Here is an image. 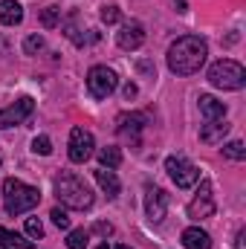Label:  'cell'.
<instances>
[{
  "instance_id": "14",
  "label": "cell",
  "mask_w": 246,
  "mask_h": 249,
  "mask_svg": "<svg viewBox=\"0 0 246 249\" xmlns=\"http://www.w3.org/2000/svg\"><path fill=\"white\" fill-rule=\"evenodd\" d=\"M23 20V6L18 0H0V23L3 26H18Z\"/></svg>"
},
{
  "instance_id": "1",
  "label": "cell",
  "mask_w": 246,
  "mask_h": 249,
  "mask_svg": "<svg viewBox=\"0 0 246 249\" xmlns=\"http://www.w3.org/2000/svg\"><path fill=\"white\" fill-rule=\"evenodd\" d=\"M209 47L200 35H183L168 47V70L174 75H194L206 64Z\"/></svg>"
},
{
  "instance_id": "33",
  "label": "cell",
  "mask_w": 246,
  "mask_h": 249,
  "mask_svg": "<svg viewBox=\"0 0 246 249\" xmlns=\"http://www.w3.org/2000/svg\"><path fill=\"white\" fill-rule=\"evenodd\" d=\"M116 249H130V247H116Z\"/></svg>"
},
{
  "instance_id": "27",
  "label": "cell",
  "mask_w": 246,
  "mask_h": 249,
  "mask_svg": "<svg viewBox=\"0 0 246 249\" xmlns=\"http://www.w3.org/2000/svg\"><path fill=\"white\" fill-rule=\"evenodd\" d=\"M119 18H122V12H119V6H105V9H102V20H105L107 26H113V23H119Z\"/></svg>"
},
{
  "instance_id": "23",
  "label": "cell",
  "mask_w": 246,
  "mask_h": 249,
  "mask_svg": "<svg viewBox=\"0 0 246 249\" xmlns=\"http://www.w3.org/2000/svg\"><path fill=\"white\" fill-rule=\"evenodd\" d=\"M223 154H226L229 160H238V162H241V160H246V148H244V142H241V139L226 142V145H223Z\"/></svg>"
},
{
  "instance_id": "19",
  "label": "cell",
  "mask_w": 246,
  "mask_h": 249,
  "mask_svg": "<svg viewBox=\"0 0 246 249\" xmlns=\"http://www.w3.org/2000/svg\"><path fill=\"white\" fill-rule=\"evenodd\" d=\"M99 162H102V168H119V162H122V151L113 148V145H107V148L99 151Z\"/></svg>"
},
{
  "instance_id": "12",
  "label": "cell",
  "mask_w": 246,
  "mask_h": 249,
  "mask_svg": "<svg viewBox=\"0 0 246 249\" xmlns=\"http://www.w3.org/2000/svg\"><path fill=\"white\" fill-rule=\"evenodd\" d=\"M145 124H148V116H145V113H122V116L116 119V130H119L122 136L136 139Z\"/></svg>"
},
{
  "instance_id": "11",
  "label": "cell",
  "mask_w": 246,
  "mask_h": 249,
  "mask_svg": "<svg viewBox=\"0 0 246 249\" xmlns=\"http://www.w3.org/2000/svg\"><path fill=\"white\" fill-rule=\"evenodd\" d=\"M145 212H148V217L154 220V223H159L162 217H165V212H168V194L162 191V188H148V194H145Z\"/></svg>"
},
{
  "instance_id": "18",
  "label": "cell",
  "mask_w": 246,
  "mask_h": 249,
  "mask_svg": "<svg viewBox=\"0 0 246 249\" xmlns=\"http://www.w3.org/2000/svg\"><path fill=\"white\" fill-rule=\"evenodd\" d=\"M0 247L3 249H32V241L26 235H18V232H9L0 226Z\"/></svg>"
},
{
  "instance_id": "5",
  "label": "cell",
  "mask_w": 246,
  "mask_h": 249,
  "mask_svg": "<svg viewBox=\"0 0 246 249\" xmlns=\"http://www.w3.org/2000/svg\"><path fill=\"white\" fill-rule=\"evenodd\" d=\"M165 171L177 183V188H191L200 183V168L194 162H188L185 157H168L165 160Z\"/></svg>"
},
{
  "instance_id": "10",
  "label": "cell",
  "mask_w": 246,
  "mask_h": 249,
  "mask_svg": "<svg viewBox=\"0 0 246 249\" xmlns=\"http://www.w3.org/2000/svg\"><path fill=\"white\" fill-rule=\"evenodd\" d=\"M116 44L122 47L124 53H133V50H139V47L145 44V26H142L139 20H127L122 29L116 32Z\"/></svg>"
},
{
  "instance_id": "32",
  "label": "cell",
  "mask_w": 246,
  "mask_h": 249,
  "mask_svg": "<svg viewBox=\"0 0 246 249\" xmlns=\"http://www.w3.org/2000/svg\"><path fill=\"white\" fill-rule=\"evenodd\" d=\"M96 249H107V244H102V247H96Z\"/></svg>"
},
{
  "instance_id": "17",
  "label": "cell",
  "mask_w": 246,
  "mask_h": 249,
  "mask_svg": "<svg viewBox=\"0 0 246 249\" xmlns=\"http://www.w3.org/2000/svg\"><path fill=\"white\" fill-rule=\"evenodd\" d=\"M200 113L206 116V122L226 119V105H223V102H217L214 96H200Z\"/></svg>"
},
{
  "instance_id": "6",
  "label": "cell",
  "mask_w": 246,
  "mask_h": 249,
  "mask_svg": "<svg viewBox=\"0 0 246 249\" xmlns=\"http://www.w3.org/2000/svg\"><path fill=\"white\" fill-rule=\"evenodd\" d=\"M116 84H119V78H116V72L110 67H102L99 64V67H93L87 72V90H90L93 99H107L116 90Z\"/></svg>"
},
{
  "instance_id": "22",
  "label": "cell",
  "mask_w": 246,
  "mask_h": 249,
  "mask_svg": "<svg viewBox=\"0 0 246 249\" xmlns=\"http://www.w3.org/2000/svg\"><path fill=\"white\" fill-rule=\"evenodd\" d=\"M58 20H61V9H58V6H47V9L41 12V26H44V29L58 26Z\"/></svg>"
},
{
  "instance_id": "28",
  "label": "cell",
  "mask_w": 246,
  "mask_h": 249,
  "mask_svg": "<svg viewBox=\"0 0 246 249\" xmlns=\"http://www.w3.org/2000/svg\"><path fill=\"white\" fill-rule=\"evenodd\" d=\"M50 217H53V223H55L58 229H70V217H67V212H64V209H53V212H50Z\"/></svg>"
},
{
  "instance_id": "15",
  "label": "cell",
  "mask_w": 246,
  "mask_h": 249,
  "mask_svg": "<svg viewBox=\"0 0 246 249\" xmlns=\"http://www.w3.org/2000/svg\"><path fill=\"white\" fill-rule=\"evenodd\" d=\"M93 177H96V183L102 186V191H105L110 200H113V197H119V188H122V186H119V177H116L110 168H96V171H93Z\"/></svg>"
},
{
  "instance_id": "30",
  "label": "cell",
  "mask_w": 246,
  "mask_h": 249,
  "mask_svg": "<svg viewBox=\"0 0 246 249\" xmlns=\"http://www.w3.org/2000/svg\"><path fill=\"white\" fill-rule=\"evenodd\" d=\"M235 249H246V232H238V241H235Z\"/></svg>"
},
{
  "instance_id": "26",
  "label": "cell",
  "mask_w": 246,
  "mask_h": 249,
  "mask_svg": "<svg viewBox=\"0 0 246 249\" xmlns=\"http://www.w3.org/2000/svg\"><path fill=\"white\" fill-rule=\"evenodd\" d=\"M26 235H29L32 241L44 238V223H41L38 217H26Z\"/></svg>"
},
{
  "instance_id": "24",
  "label": "cell",
  "mask_w": 246,
  "mask_h": 249,
  "mask_svg": "<svg viewBox=\"0 0 246 249\" xmlns=\"http://www.w3.org/2000/svg\"><path fill=\"white\" fill-rule=\"evenodd\" d=\"M44 50V38L41 35H29L26 41H23V53L26 55H35V53H41Z\"/></svg>"
},
{
  "instance_id": "2",
  "label": "cell",
  "mask_w": 246,
  "mask_h": 249,
  "mask_svg": "<svg viewBox=\"0 0 246 249\" xmlns=\"http://www.w3.org/2000/svg\"><path fill=\"white\" fill-rule=\"evenodd\" d=\"M55 197L61 200L67 209H75V212H84V209H90L93 206V191L90 186L81 180V177H75V174H70V171H61L58 177H55Z\"/></svg>"
},
{
  "instance_id": "21",
  "label": "cell",
  "mask_w": 246,
  "mask_h": 249,
  "mask_svg": "<svg viewBox=\"0 0 246 249\" xmlns=\"http://www.w3.org/2000/svg\"><path fill=\"white\" fill-rule=\"evenodd\" d=\"M87 241H90L87 229H72L67 235V249H87Z\"/></svg>"
},
{
  "instance_id": "25",
  "label": "cell",
  "mask_w": 246,
  "mask_h": 249,
  "mask_svg": "<svg viewBox=\"0 0 246 249\" xmlns=\"http://www.w3.org/2000/svg\"><path fill=\"white\" fill-rule=\"evenodd\" d=\"M32 151L41 154V157L53 154V142H50V136H35V139H32Z\"/></svg>"
},
{
  "instance_id": "29",
  "label": "cell",
  "mask_w": 246,
  "mask_h": 249,
  "mask_svg": "<svg viewBox=\"0 0 246 249\" xmlns=\"http://www.w3.org/2000/svg\"><path fill=\"white\" fill-rule=\"evenodd\" d=\"M93 232H99V235H105V238H110V235H113V226H110V223H105V220H99V223L93 226Z\"/></svg>"
},
{
  "instance_id": "9",
  "label": "cell",
  "mask_w": 246,
  "mask_h": 249,
  "mask_svg": "<svg viewBox=\"0 0 246 249\" xmlns=\"http://www.w3.org/2000/svg\"><path fill=\"white\" fill-rule=\"evenodd\" d=\"M32 110H35V102H32V96H20L18 102H12L9 107H3V110H0V127L20 124L26 116H32Z\"/></svg>"
},
{
  "instance_id": "8",
  "label": "cell",
  "mask_w": 246,
  "mask_h": 249,
  "mask_svg": "<svg viewBox=\"0 0 246 249\" xmlns=\"http://www.w3.org/2000/svg\"><path fill=\"white\" fill-rule=\"evenodd\" d=\"M93 148H96V142H93L90 130H84V127L70 130V160L72 162H87L93 157Z\"/></svg>"
},
{
  "instance_id": "31",
  "label": "cell",
  "mask_w": 246,
  "mask_h": 249,
  "mask_svg": "<svg viewBox=\"0 0 246 249\" xmlns=\"http://www.w3.org/2000/svg\"><path fill=\"white\" fill-rule=\"evenodd\" d=\"M136 96V84H124V99H133Z\"/></svg>"
},
{
  "instance_id": "13",
  "label": "cell",
  "mask_w": 246,
  "mask_h": 249,
  "mask_svg": "<svg viewBox=\"0 0 246 249\" xmlns=\"http://www.w3.org/2000/svg\"><path fill=\"white\" fill-rule=\"evenodd\" d=\"M229 127H232V124L226 122V119H214V122H206L203 127H200V139H203L206 145H220V142L226 139Z\"/></svg>"
},
{
  "instance_id": "16",
  "label": "cell",
  "mask_w": 246,
  "mask_h": 249,
  "mask_svg": "<svg viewBox=\"0 0 246 249\" xmlns=\"http://www.w3.org/2000/svg\"><path fill=\"white\" fill-rule=\"evenodd\" d=\"M183 247L185 249H211V238L200 226H188L183 232Z\"/></svg>"
},
{
  "instance_id": "20",
  "label": "cell",
  "mask_w": 246,
  "mask_h": 249,
  "mask_svg": "<svg viewBox=\"0 0 246 249\" xmlns=\"http://www.w3.org/2000/svg\"><path fill=\"white\" fill-rule=\"evenodd\" d=\"M75 20H78V15H70V18L64 20V35H67L75 47H84V35H81V29L75 26Z\"/></svg>"
},
{
  "instance_id": "4",
  "label": "cell",
  "mask_w": 246,
  "mask_h": 249,
  "mask_svg": "<svg viewBox=\"0 0 246 249\" xmlns=\"http://www.w3.org/2000/svg\"><path fill=\"white\" fill-rule=\"evenodd\" d=\"M209 84L217 90H241L246 84V70L238 61H214L209 67Z\"/></svg>"
},
{
  "instance_id": "7",
  "label": "cell",
  "mask_w": 246,
  "mask_h": 249,
  "mask_svg": "<svg viewBox=\"0 0 246 249\" xmlns=\"http://www.w3.org/2000/svg\"><path fill=\"white\" fill-rule=\"evenodd\" d=\"M214 214V191L209 180H200V188L194 194V200L188 203V217L191 220H206Z\"/></svg>"
},
{
  "instance_id": "3",
  "label": "cell",
  "mask_w": 246,
  "mask_h": 249,
  "mask_svg": "<svg viewBox=\"0 0 246 249\" xmlns=\"http://www.w3.org/2000/svg\"><path fill=\"white\" fill-rule=\"evenodd\" d=\"M38 203H41V191L35 186H26L18 177H9L3 183V209H6V214L18 217L23 212H32Z\"/></svg>"
}]
</instances>
